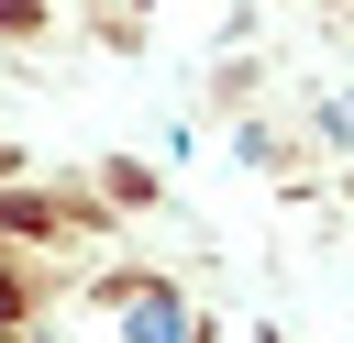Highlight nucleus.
<instances>
[{"instance_id":"f257e3e1","label":"nucleus","mask_w":354,"mask_h":343,"mask_svg":"<svg viewBox=\"0 0 354 343\" xmlns=\"http://www.w3.org/2000/svg\"><path fill=\"white\" fill-rule=\"evenodd\" d=\"M11 299H22V288H11V277H0V321H11Z\"/></svg>"}]
</instances>
